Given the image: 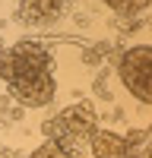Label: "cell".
<instances>
[{
  "label": "cell",
  "mask_w": 152,
  "mask_h": 158,
  "mask_svg": "<svg viewBox=\"0 0 152 158\" xmlns=\"http://www.w3.org/2000/svg\"><path fill=\"white\" fill-rule=\"evenodd\" d=\"M89 149L95 158H130V139L120 133H111V130H95L92 139H89Z\"/></svg>",
  "instance_id": "5b68a950"
},
{
  "label": "cell",
  "mask_w": 152,
  "mask_h": 158,
  "mask_svg": "<svg viewBox=\"0 0 152 158\" xmlns=\"http://www.w3.org/2000/svg\"><path fill=\"white\" fill-rule=\"evenodd\" d=\"M29 158H67V152H63V149L57 146L54 139H48L44 146H38V149H35V152H32Z\"/></svg>",
  "instance_id": "52a82bcc"
},
{
  "label": "cell",
  "mask_w": 152,
  "mask_h": 158,
  "mask_svg": "<svg viewBox=\"0 0 152 158\" xmlns=\"http://www.w3.org/2000/svg\"><path fill=\"white\" fill-rule=\"evenodd\" d=\"M0 111H3L10 120H19V117L25 114V104H19L16 98H0Z\"/></svg>",
  "instance_id": "ba28073f"
},
{
  "label": "cell",
  "mask_w": 152,
  "mask_h": 158,
  "mask_svg": "<svg viewBox=\"0 0 152 158\" xmlns=\"http://www.w3.org/2000/svg\"><path fill=\"white\" fill-rule=\"evenodd\" d=\"M67 6H70V0H19L16 19L25 25H48L60 19Z\"/></svg>",
  "instance_id": "277c9868"
},
{
  "label": "cell",
  "mask_w": 152,
  "mask_h": 158,
  "mask_svg": "<svg viewBox=\"0 0 152 158\" xmlns=\"http://www.w3.org/2000/svg\"><path fill=\"white\" fill-rule=\"evenodd\" d=\"M41 130H44L48 139H54L67 152V158H76V155H82L89 149V139L98 130V114L89 101H82V104H73V108L60 111L51 120H44Z\"/></svg>",
  "instance_id": "7a4b0ae2"
},
{
  "label": "cell",
  "mask_w": 152,
  "mask_h": 158,
  "mask_svg": "<svg viewBox=\"0 0 152 158\" xmlns=\"http://www.w3.org/2000/svg\"><path fill=\"white\" fill-rule=\"evenodd\" d=\"M0 79L25 108H48L57 95L54 54L38 41H16L0 57Z\"/></svg>",
  "instance_id": "6da1fadb"
},
{
  "label": "cell",
  "mask_w": 152,
  "mask_h": 158,
  "mask_svg": "<svg viewBox=\"0 0 152 158\" xmlns=\"http://www.w3.org/2000/svg\"><path fill=\"white\" fill-rule=\"evenodd\" d=\"M105 6H111L114 13H120V16H136V13H143L152 0H101Z\"/></svg>",
  "instance_id": "8992f818"
},
{
  "label": "cell",
  "mask_w": 152,
  "mask_h": 158,
  "mask_svg": "<svg viewBox=\"0 0 152 158\" xmlns=\"http://www.w3.org/2000/svg\"><path fill=\"white\" fill-rule=\"evenodd\" d=\"M3 51H6V48H3V41H0V57H3Z\"/></svg>",
  "instance_id": "9c48e42d"
},
{
  "label": "cell",
  "mask_w": 152,
  "mask_h": 158,
  "mask_svg": "<svg viewBox=\"0 0 152 158\" xmlns=\"http://www.w3.org/2000/svg\"><path fill=\"white\" fill-rule=\"evenodd\" d=\"M117 79L136 101L152 104V44L127 48L117 57Z\"/></svg>",
  "instance_id": "3957f363"
}]
</instances>
